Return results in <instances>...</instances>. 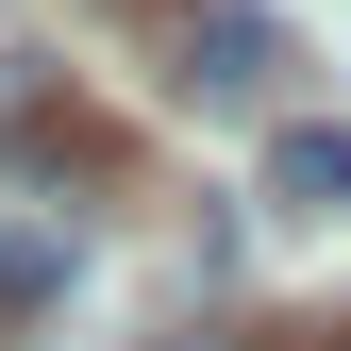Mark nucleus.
I'll return each instance as SVG.
<instances>
[{"mask_svg": "<svg viewBox=\"0 0 351 351\" xmlns=\"http://www.w3.org/2000/svg\"><path fill=\"white\" fill-rule=\"evenodd\" d=\"M268 201L285 217H335L351 201V134H268Z\"/></svg>", "mask_w": 351, "mask_h": 351, "instance_id": "2", "label": "nucleus"}, {"mask_svg": "<svg viewBox=\"0 0 351 351\" xmlns=\"http://www.w3.org/2000/svg\"><path fill=\"white\" fill-rule=\"evenodd\" d=\"M335 351H351V318H335Z\"/></svg>", "mask_w": 351, "mask_h": 351, "instance_id": "3", "label": "nucleus"}, {"mask_svg": "<svg viewBox=\"0 0 351 351\" xmlns=\"http://www.w3.org/2000/svg\"><path fill=\"white\" fill-rule=\"evenodd\" d=\"M67 268H84V234H67V217H51V201H0V335H17V318H51Z\"/></svg>", "mask_w": 351, "mask_h": 351, "instance_id": "1", "label": "nucleus"}]
</instances>
